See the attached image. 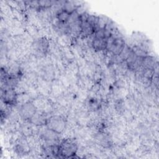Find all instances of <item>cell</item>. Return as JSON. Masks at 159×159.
Instances as JSON below:
<instances>
[{
  "instance_id": "cell-1",
  "label": "cell",
  "mask_w": 159,
  "mask_h": 159,
  "mask_svg": "<svg viewBox=\"0 0 159 159\" xmlns=\"http://www.w3.org/2000/svg\"><path fill=\"white\" fill-rule=\"evenodd\" d=\"M59 155L63 158H71L76 155L78 150L76 141L71 138L63 140L58 145Z\"/></svg>"
},
{
  "instance_id": "cell-2",
  "label": "cell",
  "mask_w": 159,
  "mask_h": 159,
  "mask_svg": "<svg viewBox=\"0 0 159 159\" xmlns=\"http://www.w3.org/2000/svg\"><path fill=\"white\" fill-rule=\"evenodd\" d=\"M125 46L124 40L119 36H111L108 39L107 48L113 55H119L120 54Z\"/></svg>"
},
{
  "instance_id": "cell-3",
  "label": "cell",
  "mask_w": 159,
  "mask_h": 159,
  "mask_svg": "<svg viewBox=\"0 0 159 159\" xmlns=\"http://www.w3.org/2000/svg\"><path fill=\"white\" fill-rule=\"evenodd\" d=\"M46 125L48 129L60 134L65 129L66 121L62 116L55 115L48 118Z\"/></svg>"
},
{
  "instance_id": "cell-4",
  "label": "cell",
  "mask_w": 159,
  "mask_h": 159,
  "mask_svg": "<svg viewBox=\"0 0 159 159\" xmlns=\"http://www.w3.org/2000/svg\"><path fill=\"white\" fill-rule=\"evenodd\" d=\"M1 100L6 105H15L18 100V95L12 88H7L4 91L1 90Z\"/></svg>"
},
{
  "instance_id": "cell-5",
  "label": "cell",
  "mask_w": 159,
  "mask_h": 159,
  "mask_svg": "<svg viewBox=\"0 0 159 159\" xmlns=\"http://www.w3.org/2000/svg\"><path fill=\"white\" fill-rule=\"evenodd\" d=\"M37 107L30 102H26L19 108V114L22 119L30 120L37 111Z\"/></svg>"
},
{
  "instance_id": "cell-6",
  "label": "cell",
  "mask_w": 159,
  "mask_h": 159,
  "mask_svg": "<svg viewBox=\"0 0 159 159\" xmlns=\"http://www.w3.org/2000/svg\"><path fill=\"white\" fill-rule=\"evenodd\" d=\"M48 118L47 114L45 111L42 110H37L36 112L29 121L32 124L35 125H46Z\"/></svg>"
},
{
  "instance_id": "cell-7",
  "label": "cell",
  "mask_w": 159,
  "mask_h": 159,
  "mask_svg": "<svg viewBox=\"0 0 159 159\" xmlns=\"http://www.w3.org/2000/svg\"><path fill=\"white\" fill-rule=\"evenodd\" d=\"M49 47V42L45 37L39 39L35 42L34 48L40 53L45 54L47 52Z\"/></svg>"
},
{
  "instance_id": "cell-8",
  "label": "cell",
  "mask_w": 159,
  "mask_h": 159,
  "mask_svg": "<svg viewBox=\"0 0 159 159\" xmlns=\"http://www.w3.org/2000/svg\"><path fill=\"white\" fill-rule=\"evenodd\" d=\"M58 134L48 129L47 127L41 133V136L42 139L47 142H53L57 140L58 139Z\"/></svg>"
},
{
  "instance_id": "cell-9",
  "label": "cell",
  "mask_w": 159,
  "mask_h": 159,
  "mask_svg": "<svg viewBox=\"0 0 159 159\" xmlns=\"http://www.w3.org/2000/svg\"><path fill=\"white\" fill-rule=\"evenodd\" d=\"M72 13L69 12L64 9H61L57 14V19L60 23L66 24L69 20L71 14Z\"/></svg>"
},
{
  "instance_id": "cell-10",
  "label": "cell",
  "mask_w": 159,
  "mask_h": 159,
  "mask_svg": "<svg viewBox=\"0 0 159 159\" xmlns=\"http://www.w3.org/2000/svg\"><path fill=\"white\" fill-rule=\"evenodd\" d=\"M29 143L25 140H20L16 146V150L19 153H25L29 151Z\"/></svg>"
},
{
  "instance_id": "cell-11",
  "label": "cell",
  "mask_w": 159,
  "mask_h": 159,
  "mask_svg": "<svg viewBox=\"0 0 159 159\" xmlns=\"http://www.w3.org/2000/svg\"><path fill=\"white\" fill-rule=\"evenodd\" d=\"M155 61L153 57L150 56H146L143 57L142 60V65L145 69H149V70H153L155 68Z\"/></svg>"
}]
</instances>
